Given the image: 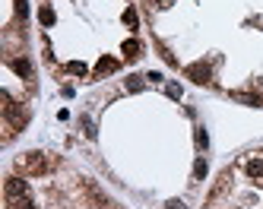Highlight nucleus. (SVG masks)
Segmentation results:
<instances>
[{
	"label": "nucleus",
	"instance_id": "obj_1",
	"mask_svg": "<svg viewBox=\"0 0 263 209\" xmlns=\"http://www.w3.org/2000/svg\"><path fill=\"white\" fill-rule=\"evenodd\" d=\"M16 168L26 171V174H32V178H38V174H48V171L54 168V159H48L45 152H26V155L16 159Z\"/></svg>",
	"mask_w": 263,
	"mask_h": 209
},
{
	"label": "nucleus",
	"instance_id": "obj_2",
	"mask_svg": "<svg viewBox=\"0 0 263 209\" xmlns=\"http://www.w3.org/2000/svg\"><path fill=\"white\" fill-rule=\"evenodd\" d=\"M4 193H7V200H13V196H26L29 193V184L22 181V178H7Z\"/></svg>",
	"mask_w": 263,
	"mask_h": 209
},
{
	"label": "nucleus",
	"instance_id": "obj_3",
	"mask_svg": "<svg viewBox=\"0 0 263 209\" xmlns=\"http://www.w3.org/2000/svg\"><path fill=\"white\" fill-rule=\"evenodd\" d=\"M184 73L190 76V79H194V83H209V64H203V61H197V64H190L187 70H184Z\"/></svg>",
	"mask_w": 263,
	"mask_h": 209
},
{
	"label": "nucleus",
	"instance_id": "obj_4",
	"mask_svg": "<svg viewBox=\"0 0 263 209\" xmlns=\"http://www.w3.org/2000/svg\"><path fill=\"white\" fill-rule=\"evenodd\" d=\"M10 67H13L22 79H35V70H32V64L26 61V57H10Z\"/></svg>",
	"mask_w": 263,
	"mask_h": 209
},
{
	"label": "nucleus",
	"instance_id": "obj_5",
	"mask_svg": "<svg viewBox=\"0 0 263 209\" xmlns=\"http://www.w3.org/2000/svg\"><path fill=\"white\" fill-rule=\"evenodd\" d=\"M117 67H121V64H117V61H114V57H102V61H99V64H95V76H99V79H102V76H108V73H114V70H117Z\"/></svg>",
	"mask_w": 263,
	"mask_h": 209
},
{
	"label": "nucleus",
	"instance_id": "obj_6",
	"mask_svg": "<svg viewBox=\"0 0 263 209\" xmlns=\"http://www.w3.org/2000/svg\"><path fill=\"white\" fill-rule=\"evenodd\" d=\"M244 168H247L250 178H263V155H250V159L244 162Z\"/></svg>",
	"mask_w": 263,
	"mask_h": 209
},
{
	"label": "nucleus",
	"instance_id": "obj_7",
	"mask_svg": "<svg viewBox=\"0 0 263 209\" xmlns=\"http://www.w3.org/2000/svg\"><path fill=\"white\" fill-rule=\"evenodd\" d=\"M140 51H143V44H140L137 38L124 41V57H127V61H137V57H140Z\"/></svg>",
	"mask_w": 263,
	"mask_h": 209
},
{
	"label": "nucleus",
	"instance_id": "obj_8",
	"mask_svg": "<svg viewBox=\"0 0 263 209\" xmlns=\"http://www.w3.org/2000/svg\"><path fill=\"white\" fill-rule=\"evenodd\" d=\"M7 209H35L32 206V196H13V200H7Z\"/></svg>",
	"mask_w": 263,
	"mask_h": 209
},
{
	"label": "nucleus",
	"instance_id": "obj_9",
	"mask_svg": "<svg viewBox=\"0 0 263 209\" xmlns=\"http://www.w3.org/2000/svg\"><path fill=\"white\" fill-rule=\"evenodd\" d=\"M206 168H209V165H206V159L200 155V159L194 162V181H203V178H206Z\"/></svg>",
	"mask_w": 263,
	"mask_h": 209
},
{
	"label": "nucleus",
	"instance_id": "obj_10",
	"mask_svg": "<svg viewBox=\"0 0 263 209\" xmlns=\"http://www.w3.org/2000/svg\"><path fill=\"white\" fill-rule=\"evenodd\" d=\"M38 19H41V26H51V22H54V10H51V7H41Z\"/></svg>",
	"mask_w": 263,
	"mask_h": 209
},
{
	"label": "nucleus",
	"instance_id": "obj_11",
	"mask_svg": "<svg viewBox=\"0 0 263 209\" xmlns=\"http://www.w3.org/2000/svg\"><path fill=\"white\" fill-rule=\"evenodd\" d=\"M124 22H127L130 29H137V22H140V19H137V10H134V7H127V13H124Z\"/></svg>",
	"mask_w": 263,
	"mask_h": 209
},
{
	"label": "nucleus",
	"instance_id": "obj_12",
	"mask_svg": "<svg viewBox=\"0 0 263 209\" xmlns=\"http://www.w3.org/2000/svg\"><path fill=\"white\" fill-rule=\"evenodd\" d=\"M67 70H70V73H76V76H86V73H89V70H86V64H79V61H73Z\"/></svg>",
	"mask_w": 263,
	"mask_h": 209
},
{
	"label": "nucleus",
	"instance_id": "obj_13",
	"mask_svg": "<svg viewBox=\"0 0 263 209\" xmlns=\"http://www.w3.org/2000/svg\"><path fill=\"white\" fill-rule=\"evenodd\" d=\"M197 146H200V149L209 146V136H206V130H203V127H197Z\"/></svg>",
	"mask_w": 263,
	"mask_h": 209
},
{
	"label": "nucleus",
	"instance_id": "obj_14",
	"mask_svg": "<svg viewBox=\"0 0 263 209\" xmlns=\"http://www.w3.org/2000/svg\"><path fill=\"white\" fill-rule=\"evenodd\" d=\"M127 89H130V92H140V89H143V79H140V76H130V79H127Z\"/></svg>",
	"mask_w": 263,
	"mask_h": 209
},
{
	"label": "nucleus",
	"instance_id": "obj_15",
	"mask_svg": "<svg viewBox=\"0 0 263 209\" xmlns=\"http://www.w3.org/2000/svg\"><path fill=\"white\" fill-rule=\"evenodd\" d=\"M82 127H86V136H89V139H95V127H92V121H89V118H82Z\"/></svg>",
	"mask_w": 263,
	"mask_h": 209
},
{
	"label": "nucleus",
	"instance_id": "obj_16",
	"mask_svg": "<svg viewBox=\"0 0 263 209\" xmlns=\"http://www.w3.org/2000/svg\"><path fill=\"white\" fill-rule=\"evenodd\" d=\"M165 209H184V203L181 200H168V203H165Z\"/></svg>",
	"mask_w": 263,
	"mask_h": 209
},
{
	"label": "nucleus",
	"instance_id": "obj_17",
	"mask_svg": "<svg viewBox=\"0 0 263 209\" xmlns=\"http://www.w3.org/2000/svg\"><path fill=\"white\" fill-rule=\"evenodd\" d=\"M168 95L171 98H181V86H168Z\"/></svg>",
	"mask_w": 263,
	"mask_h": 209
},
{
	"label": "nucleus",
	"instance_id": "obj_18",
	"mask_svg": "<svg viewBox=\"0 0 263 209\" xmlns=\"http://www.w3.org/2000/svg\"><path fill=\"white\" fill-rule=\"evenodd\" d=\"M155 7H171V0H159V4H155Z\"/></svg>",
	"mask_w": 263,
	"mask_h": 209
}]
</instances>
